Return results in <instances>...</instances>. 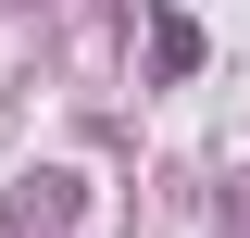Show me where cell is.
Returning <instances> with one entry per match:
<instances>
[{"mask_svg": "<svg viewBox=\"0 0 250 238\" xmlns=\"http://www.w3.org/2000/svg\"><path fill=\"white\" fill-rule=\"evenodd\" d=\"M62 213H75V176H25L13 188V238H62Z\"/></svg>", "mask_w": 250, "mask_h": 238, "instance_id": "1", "label": "cell"}, {"mask_svg": "<svg viewBox=\"0 0 250 238\" xmlns=\"http://www.w3.org/2000/svg\"><path fill=\"white\" fill-rule=\"evenodd\" d=\"M150 63H163V75H188V63H200V25H188V13H163V25H150Z\"/></svg>", "mask_w": 250, "mask_h": 238, "instance_id": "2", "label": "cell"}]
</instances>
